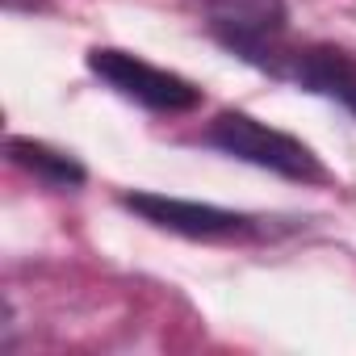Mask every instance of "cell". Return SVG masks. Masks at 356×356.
<instances>
[{"label":"cell","mask_w":356,"mask_h":356,"mask_svg":"<svg viewBox=\"0 0 356 356\" xmlns=\"http://www.w3.org/2000/svg\"><path fill=\"white\" fill-rule=\"evenodd\" d=\"M9 155H13L26 172L42 176V181H51V185H80V181H84V172H80L76 159H67V155H59V151H51V147H42V143L9 138Z\"/></svg>","instance_id":"cell-6"},{"label":"cell","mask_w":356,"mask_h":356,"mask_svg":"<svg viewBox=\"0 0 356 356\" xmlns=\"http://www.w3.org/2000/svg\"><path fill=\"white\" fill-rule=\"evenodd\" d=\"M130 210H138L147 222L168 227V231H181L193 239H214V235H239L248 227L243 214L218 210V206H197V202H176V197H151V193H134L126 197Z\"/></svg>","instance_id":"cell-5"},{"label":"cell","mask_w":356,"mask_h":356,"mask_svg":"<svg viewBox=\"0 0 356 356\" xmlns=\"http://www.w3.org/2000/svg\"><path fill=\"white\" fill-rule=\"evenodd\" d=\"M206 143L222 147L235 159H248V163L273 168L281 176H293V181H318L323 176V168H318V159H314V151L306 143H298V138H289V134H281L273 126H260L248 113H222L210 126Z\"/></svg>","instance_id":"cell-1"},{"label":"cell","mask_w":356,"mask_h":356,"mask_svg":"<svg viewBox=\"0 0 356 356\" xmlns=\"http://www.w3.org/2000/svg\"><path fill=\"white\" fill-rule=\"evenodd\" d=\"M88 67L113 92H122V97H130V101H138L147 109H159V113H185V109H197L202 105V92L189 80L172 76L163 67H151V63H143V59H134L126 51H113V47L92 51L88 55Z\"/></svg>","instance_id":"cell-2"},{"label":"cell","mask_w":356,"mask_h":356,"mask_svg":"<svg viewBox=\"0 0 356 356\" xmlns=\"http://www.w3.org/2000/svg\"><path fill=\"white\" fill-rule=\"evenodd\" d=\"M210 26L218 30V38L227 47H235L243 59L268 63L277 51V38L285 30V13L281 0H214L210 9Z\"/></svg>","instance_id":"cell-3"},{"label":"cell","mask_w":356,"mask_h":356,"mask_svg":"<svg viewBox=\"0 0 356 356\" xmlns=\"http://www.w3.org/2000/svg\"><path fill=\"white\" fill-rule=\"evenodd\" d=\"M264 67H273L277 76L298 80L310 92L335 97L356 113V59L352 55H343L335 47H306V51H281L277 47Z\"/></svg>","instance_id":"cell-4"}]
</instances>
